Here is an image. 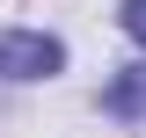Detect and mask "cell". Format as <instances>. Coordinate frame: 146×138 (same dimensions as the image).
I'll list each match as a JSON object with an SVG mask.
<instances>
[{
    "mask_svg": "<svg viewBox=\"0 0 146 138\" xmlns=\"http://www.w3.org/2000/svg\"><path fill=\"white\" fill-rule=\"evenodd\" d=\"M66 66V44L44 29H7L0 36V80H51Z\"/></svg>",
    "mask_w": 146,
    "mask_h": 138,
    "instance_id": "6da1fadb",
    "label": "cell"
},
{
    "mask_svg": "<svg viewBox=\"0 0 146 138\" xmlns=\"http://www.w3.org/2000/svg\"><path fill=\"white\" fill-rule=\"evenodd\" d=\"M102 109H110V116H146V66H124V73H117L110 95H102Z\"/></svg>",
    "mask_w": 146,
    "mask_h": 138,
    "instance_id": "7a4b0ae2",
    "label": "cell"
},
{
    "mask_svg": "<svg viewBox=\"0 0 146 138\" xmlns=\"http://www.w3.org/2000/svg\"><path fill=\"white\" fill-rule=\"evenodd\" d=\"M124 36L146 44V0H124Z\"/></svg>",
    "mask_w": 146,
    "mask_h": 138,
    "instance_id": "3957f363",
    "label": "cell"
}]
</instances>
